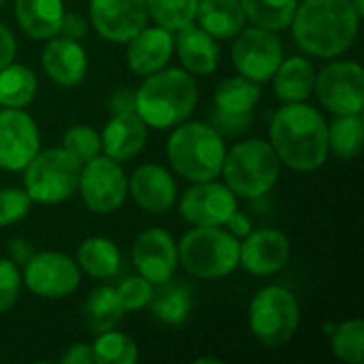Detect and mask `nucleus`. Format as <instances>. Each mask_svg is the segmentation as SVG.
<instances>
[{"label": "nucleus", "instance_id": "48", "mask_svg": "<svg viewBox=\"0 0 364 364\" xmlns=\"http://www.w3.org/2000/svg\"><path fill=\"white\" fill-rule=\"evenodd\" d=\"M196 364H205V363H211V364H222V360L220 358H213V356H205V358H196L194 360Z\"/></svg>", "mask_w": 364, "mask_h": 364}, {"label": "nucleus", "instance_id": "33", "mask_svg": "<svg viewBox=\"0 0 364 364\" xmlns=\"http://www.w3.org/2000/svg\"><path fill=\"white\" fill-rule=\"evenodd\" d=\"M92 352L96 364H134L139 360L136 343L115 328L98 333L96 341L92 343Z\"/></svg>", "mask_w": 364, "mask_h": 364}, {"label": "nucleus", "instance_id": "28", "mask_svg": "<svg viewBox=\"0 0 364 364\" xmlns=\"http://www.w3.org/2000/svg\"><path fill=\"white\" fill-rule=\"evenodd\" d=\"M260 83L239 75V77H230L224 79L213 96V107L215 113H224V115H245V113H254V107L260 100Z\"/></svg>", "mask_w": 364, "mask_h": 364}, {"label": "nucleus", "instance_id": "32", "mask_svg": "<svg viewBox=\"0 0 364 364\" xmlns=\"http://www.w3.org/2000/svg\"><path fill=\"white\" fill-rule=\"evenodd\" d=\"M245 17L267 30L279 32L290 28L299 0H239Z\"/></svg>", "mask_w": 364, "mask_h": 364}, {"label": "nucleus", "instance_id": "40", "mask_svg": "<svg viewBox=\"0 0 364 364\" xmlns=\"http://www.w3.org/2000/svg\"><path fill=\"white\" fill-rule=\"evenodd\" d=\"M211 126L222 134V136H237L243 134L250 126H252V113L245 115H224V113H215L211 115Z\"/></svg>", "mask_w": 364, "mask_h": 364}, {"label": "nucleus", "instance_id": "21", "mask_svg": "<svg viewBox=\"0 0 364 364\" xmlns=\"http://www.w3.org/2000/svg\"><path fill=\"white\" fill-rule=\"evenodd\" d=\"M147 143V126L134 113H115L107 122L100 134V147L105 156L117 162H128L136 158Z\"/></svg>", "mask_w": 364, "mask_h": 364}, {"label": "nucleus", "instance_id": "16", "mask_svg": "<svg viewBox=\"0 0 364 364\" xmlns=\"http://www.w3.org/2000/svg\"><path fill=\"white\" fill-rule=\"evenodd\" d=\"M132 262L139 275L154 286L168 284L179 264L177 243L173 235L164 228L143 230L132 245Z\"/></svg>", "mask_w": 364, "mask_h": 364}, {"label": "nucleus", "instance_id": "20", "mask_svg": "<svg viewBox=\"0 0 364 364\" xmlns=\"http://www.w3.org/2000/svg\"><path fill=\"white\" fill-rule=\"evenodd\" d=\"M175 51V36L162 26H145L136 36L128 41L126 62L134 75L147 77L166 68Z\"/></svg>", "mask_w": 364, "mask_h": 364}, {"label": "nucleus", "instance_id": "10", "mask_svg": "<svg viewBox=\"0 0 364 364\" xmlns=\"http://www.w3.org/2000/svg\"><path fill=\"white\" fill-rule=\"evenodd\" d=\"M314 90L333 115H354L364 109V70L350 60H335L316 73Z\"/></svg>", "mask_w": 364, "mask_h": 364}, {"label": "nucleus", "instance_id": "46", "mask_svg": "<svg viewBox=\"0 0 364 364\" xmlns=\"http://www.w3.org/2000/svg\"><path fill=\"white\" fill-rule=\"evenodd\" d=\"M226 226H228V230H230L235 237H245V235L252 230V224H250V220H247V218H245V215H243L239 209L232 213V218L228 220V224H226Z\"/></svg>", "mask_w": 364, "mask_h": 364}, {"label": "nucleus", "instance_id": "12", "mask_svg": "<svg viewBox=\"0 0 364 364\" xmlns=\"http://www.w3.org/2000/svg\"><path fill=\"white\" fill-rule=\"evenodd\" d=\"M21 282L32 294L41 299H64L79 288L81 269L66 254L41 252L23 264Z\"/></svg>", "mask_w": 364, "mask_h": 364}, {"label": "nucleus", "instance_id": "31", "mask_svg": "<svg viewBox=\"0 0 364 364\" xmlns=\"http://www.w3.org/2000/svg\"><path fill=\"white\" fill-rule=\"evenodd\" d=\"M160 292H154L151 303L147 305L151 309V316L168 326L183 324L192 314V292L188 286H166Z\"/></svg>", "mask_w": 364, "mask_h": 364}, {"label": "nucleus", "instance_id": "35", "mask_svg": "<svg viewBox=\"0 0 364 364\" xmlns=\"http://www.w3.org/2000/svg\"><path fill=\"white\" fill-rule=\"evenodd\" d=\"M333 354L348 364H363L364 360V322L348 320L331 331Z\"/></svg>", "mask_w": 364, "mask_h": 364}, {"label": "nucleus", "instance_id": "6", "mask_svg": "<svg viewBox=\"0 0 364 364\" xmlns=\"http://www.w3.org/2000/svg\"><path fill=\"white\" fill-rule=\"evenodd\" d=\"M179 264L198 279H222L239 267V241L224 226H194L179 245Z\"/></svg>", "mask_w": 364, "mask_h": 364}, {"label": "nucleus", "instance_id": "13", "mask_svg": "<svg viewBox=\"0 0 364 364\" xmlns=\"http://www.w3.org/2000/svg\"><path fill=\"white\" fill-rule=\"evenodd\" d=\"M237 209V194L215 179L196 181L179 200L181 218L190 226H226Z\"/></svg>", "mask_w": 364, "mask_h": 364}, {"label": "nucleus", "instance_id": "7", "mask_svg": "<svg viewBox=\"0 0 364 364\" xmlns=\"http://www.w3.org/2000/svg\"><path fill=\"white\" fill-rule=\"evenodd\" d=\"M81 175V162L64 147L38 149V154L23 168V190L32 203L60 205L68 200Z\"/></svg>", "mask_w": 364, "mask_h": 364}, {"label": "nucleus", "instance_id": "37", "mask_svg": "<svg viewBox=\"0 0 364 364\" xmlns=\"http://www.w3.org/2000/svg\"><path fill=\"white\" fill-rule=\"evenodd\" d=\"M119 299H122V305L126 311H139L143 307H147L154 299V284L147 282L145 277L141 275H134V277H126L122 279L117 286H115Z\"/></svg>", "mask_w": 364, "mask_h": 364}, {"label": "nucleus", "instance_id": "3", "mask_svg": "<svg viewBox=\"0 0 364 364\" xmlns=\"http://www.w3.org/2000/svg\"><path fill=\"white\" fill-rule=\"evenodd\" d=\"M198 105V85L186 68H162L134 90V113L147 128L168 130L186 122Z\"/></svg>", "mask_w": 364, "mask_h": 364}, {"label": "nucleus", "instance_id": "17", "mask_svg": "<svg viewBox=\"0 0 364 364\" xmlns=\"http://www.w3.org/2000/svg\"><path fill=\"white\" fill-rule=\"evenodd\" d=\"M290 260V241L273 228L250 230L239 243V264L256 277H269L282 271Z\"/></svg>", "mask_w": 364, "mask_h": 364}, {"label": "nucleus", "instance_id": "41", "mask_svg": "<svg viewBox=\"0 0 364 364\" xmlns=\"http://www.w3.org/2000/svg\"><path fill=\"white\" fill-rule=\"evenodd\" d=\"M87 19L79 13H64V19H62V28H60V34L62 36H68V38H83L87 34Z\"/></svg>", "mask_w": 364, "mask_h": 364}, {"label": "nucleus", "instance_id": "25", "mask_svg": "<svg viewBox=\"0 0 364 364\" xmlns=\"http://www.w3.org/2000/svg\"><path fill=\"white\" fill-rule=\"evenodd\" d=\"M245 11L239 0H198L196 21L213 38H235L245 28Z\"/></svg>", "mask_w": 364, "mask_h": 364}, {"label": "nucleus", "instance_id": "39", "mask_svg": "<svg viewBox=\"0 0 364 364\" xmlns=\"http://www.w3.org/2000/svg\"><path fill=\"white\" fill-rule=\"evenodd\" d=\"M21 292V273L11 258H0V314L13 309Z\"/></svg>", "mask_w": 364, "mask_h": 364}, {"label": "nucleus", "instance_id": "42", "mask_svg": "<svg viewBox=\"0 0 364 364\" xmlns=\"http://www.w3.org/2000/svg\"><path fill=\"white\" fill-rule=\"evenodd\" d=\"M62 364H96L94 352L90 343H73L66 348V352L60 356Z\"/></svg>", "mask_w": 364, "mask_h": 364}, {"label": "nucleus", "instance_id": "18", "mask_svg": "<svg viewBox=\"0 0 364 364\" xmlns=\"http://www.w3.org/2000/svg\"><path fill=\"white\" fill-rule=\"evenodd\" d=\"M128 194L143 211L162 215L171 211L177 200V183L164 166L143 164L130 175Z\"/></svg>", "mask_w": 364, "mask_h": 364}, {"label": "nucleus", "instance_id": "23", "mask_svg": "<svg viewBox=\"0 0 364 364\" xmlns=\"http://www.w3.org/2000/svg\"><path fill=\"white\" fill-rule=\"evenodd\" d=\"M64 13V0H15V19L19 28L36 41L58 36Z\"/></svg>", "mask_w": 364, "mask_h": 364}, {"label": "nucleus", "instance_id": "2", "mask_svg": "<svg viewBox=\"0 0 364 364\" xmlns=\"http://www.w3.org/2000/svg\"><path fill=\"white\" fill-rule=\"evenodd\" d=\"M360 19L350 0H303L294 11L290 30L307 55L328 60L354 45Z\"/></svg>", "mask_w": 364, "mask_h": 364}, {"label": "nucleus", "instance_id": "11", "mask_svg": "<svg viewBox=\"0 0 364 364\" xmlns=\"http://www.w3.org/2000/svg\"><path fill=\"white\" fill-rule=\"evenodd\" d=\"M282 60H284V45L273 30L252 26V28H243L235 36L232 64L239 75L256 83H267L275 75Z\"/></svg>", "mask_w": 364, "mask_h": 364}, {"label": "nucleus", "instance_id": "34", "mask_svg": "<svg viewBox=\"0 0 364 364\" xmlns=\"http://www.w3.org/2000/svg\"><path fill=\"white\" fill-rule=\"evenodd\" d=\"M145 4L147 15L156 26H162L173 34L192 26L198 9V0H145Z\"/></svg>", "mask_w": 364, "mask_h": 364}, {"label": "nucleus", "instance_id": "45", "mask_svg": "<svg viewBox=\"0 0 364 364\" xmlns=\"http://www.w3.org/2000/svg\"><path fill=\"white\" fill-rule=\"evenodd\" d=\"M9 256L15 264H26L34 256V250L26 239H13L9 243Z\"/></svg>", "mask_w": 364, "mask_h": 364}, {"label": "nucleus", "instance_id": "8", "mask_svg": "<svg viewBox=\"0 0 364 364\" xmlns=\"http://www.w3.org/2000/svg\"><path fill=\"white\" fill-rule=\"evenodd\" d=\"M250 331L267 348L286 346L299 331L301 305L284 286L262 288L250 303Z\"/></svg>", "mask_w": 364, "mask_h": 364}, {"label": "nucleus", "instance_id": "29", "mask_svg": "<svg viewBox=\"0 0 364 364\" xmlns=\"http://www.w3.org/2000/svg\"><path fill=\"white\" fill-rule=\"evenodd\" d=\"M38 90V79L30 66L6 64L0 68V107L23 109L28 107Z\"/></svg>", "mask_w": 364, "mask_h": 364}, {"label": "nucleus", "instance_id": "38", "mask_svg": "<svg viewBox=\"0 0 364 364\" xmlns=\"http://www.w3.org/2000/svg\"><path fill=\"white\" fill-rule=\"evenodd\" d=\"M32 200L26 190L19 188H2L0 190V228L13 226L30 213Z\"/></svg>", "mask_w": 364, "mask_h": 364}, {"label": "nucleus", "instance_id": "47", "mask_svg": "<svg viewBox=\"0 0 364 364\" xmlns=\"http://www.w3.org/2000/svg\"><path fill=\"white\" fill-rule=\"evenodd\" d=\"M352 2V6L356 9V13L360 15V17H364V0H350Z\"/></svg>", "mask_w": 364, "mask_h": 364}, {"label": "nucleus", "instance_id": "36", "mask_svg": "<svg viewBox=\"0 0 364 364\" xmlns=\"http://www.w3.org/2000/svg\"><path fill=\"white\" fill-rule=\"evenodd\" d=\"M62 147L73 156L77 158L81 164L90 162L92 158L100 156L102 147H100V134L85 126V124H77V126H70L64 136H62Z\"/></svg>", "mask_w": 364, "mask_h": 364}, {"label": "nucleus", "instance_id": "1", "mask_svg": "<svg viewBox=\"0 0 364 364\" xmlns=\"http://www.w3.org/2000/svg\"><path fill=\"white\" fill-rule=\"evenodd\" d=\"M271 147L282 164L299 173H314L328 158V124L318 109L286 102L271 122Z\"/></svg>", "mask_w": 364, "mask_h": 364}, {"label": "nucleus", "instance_id": "22", "mask_svg": "<svg viewBox=\"0 0 364 364\" xmlns=\"http://www.w3.org/2000/svg\"><path fill=\"white\" fill-rule=\"evenodd\" d=\"M175 49H177V55H179L183 68L190 75L207 77V75L215 73V68L220 66L222 51H220L218 38L207 34L203 28H194V23L179 30Z\"/></svg>", "mask_w": 364, "mask_h": 364}, {"label": "nucleus", "instance_id": "44", "mask_svg": "<svg viewBox=\"0 0 364 364\" xmlns=\"http://www.w3.org/2000/svg\"><path fill=\"white\" fill-rule=\"evenodd\" d=\"M15 51H17V43H15L13 32L0 23V68H4L6 64L13 62Z\"/></svg>", "mask_w": 364, "mask_h": 364}, {"label": "nucleus", "instance_id": "27", "mask_svg": "<svg viewBox=\"0 0 364 364\" xmlns=\"http://www.w3.org/2000/svg\"><path fill=\"white\" fill-rule=\"evenodd\" d=\"M124 314L126 309L113 286L96 288L94 292L87 294L83 303V320L94 335L115 328L122 322Z\"/></svg>", "mask_w": 364, "mask_h": 364}, {"label": "nucleus", "instance_id": "14", "mask_svg": "<svg viewBox=\"0 0 364 364\" xmlns=\"http://www.w3.org/2000/svg\"><path fill=\"white\" fill-rule=\"evenodd\" d=\"M41 149L36 122L23 109L0 111V168L19 173Z\"/></svg>", "mask_w": 364, "mask_h": 364}, {"label": "nucleus", "instance_id": "49", "mask_svg": "<svg viewBox=\"0 0 364 364\" xmlns=\"http://www.w3.org/2000/svg\"><path fill=\"white\" fill-rule=\"evenodd\" d=\"M0 4H2V0H0Z\"/></svg>", "mask_w": 364, "mask_h": 364}, {"label": "nucleus", "instance_id": "26", "mask_svg": "<svg viewBox=\"0 0 364 364\" xmlns=\"http://www.w3.org/2000/svg\"><path fill=\"white\" fill-rule=\"evenodd\" d=\"M77 264L94 279H111L119 273L122 254L111 239L87 237L77 250Z\"/></svg>", "mask_w": 364, "mask_h": 364}, {"label": "nucleus", "instance_id": "4", "mask_svg": "<svg viewBox=\"0 0 364 364\" xmlns=\"http://www.w3.org/2000/svg\"><path fill=\"white\" fill-rule=\"evenodd\" d=\"M166 158L171 168L196 183L220 177L226 158L224 136L205 122H181L168 136Z\"/></svg>", "mask_w": 364, "mask_h": 364}, {"label": "nucleus", "instance_id": "19", "mask_svg": "<svg viewBox=\"0 0 364 364\" xmlns=\"http://www.w3.org/2000/svg\"><path fill=\"white\" fill-rule=\"evenodd\" d=\"M41 66L53 83L62 87H75L85 79L90 62L79 41L58 34L45 45Z\"/></svg>", "mask_w": 364, "mask_h": 364}, {"label": "nucleus", "instance_id": "5", "mask_svg": "<svg viewBox=\"0 0 364 364\" xmlns=\"http://www.w3.org/2000/svg\"><path fill=\"white\" fill-rule=\"evenodd\" d=\"M220 175H224V183L237 196L256 200L275 188L282 175V162L271 143L262 139H245L226 151Z\"/></svg>", "mask_w": 364, "mask_h": 364}, {"label": "nucleus", "instance_id": "43", "mask_svg": "<svg viewBox=\"0 0 364 364\" xmlns=\"http://www.w3.org/2000/svg\"><path fill=\"white\" fill-rule=\"evenodd\" d=\"M109 111H111V115L134 111V90H128V87L115 90L109 98Z\"/></svg>", "mask_w": 364, "mask_h": 364}, {"label": "nucleus", "instance_id": "30", "mask_svg": "<svg viewBox=\"0 0 364 364\" xmlns=\"http://www.w3.org/2000/svg\"><path fill=\"white\" fill-rule=\"evenodd\" d=\"M364 143L363 113L337 115L328 126V151L339 160H354L360 156Z\"/></svg>", "mask_w": 364, "mask_h": 364}, {"label": "nucleus", "instance_id": "24", "mask_svg": "<svg viewBox=\"0 0 364 364\" xmlns=\"http://www.w3.org/2000/svg\"><path fill=\"white\" fill-rule=\"evenodd\" d=\"M275 96L286 102H303L311 96L316 83V68L307 58H284L271 77Z\"/></svg>", "mask_w": 364, "mask_h": 364}, {"label": "nucleus", "instance_id": "15", "mask_svg": "<svg viewBox=\"0 0 364 364\" xmlns=\"http://www.w3.org/2000/svg\"><path fill=\"white\" fill-rule=\"evenodd\" d=\"M147 21L145 0H90V23L109 43H128Z\"/></svg>", "mask_w": 364, "mask_h": 364}, {"label": "nucleus", "instance_id": "9", "mask_svg": "<svg viewBox=\"0 0 364 364\" xmlns=\"http://www.w3.org/2000/svg\"><path fill=\"white\" fill-rule=\"evenodd\" d=\"M77 190L92 213L107 215L126 203L128 177L122 168V162L111 160L109 156H96L81 164Z\"/></svg>", "mask_w": 364, "mask_h": 364}]
</instances>
